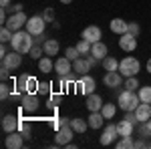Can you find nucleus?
Masks as SVG:
<instances>
[{"instance_id": "29", "label": "nucleus", "mask_w": 151, "mask_h": 149, "mask_svg": "<svg viewBox=\"0 0 151 149\" xmlns=\"http://www.w3.org/2000/svg\"><path fill=\"white\" fill-rule=\"evenodd\" d=\"M101 113H103L105 119H113V115L117 113V105H113V103H103Z\"/></svg>"}, {"instance_id": "24", "label": "nucleus", "mask_w": 151, "mask_h": 149, "mask_svg": "<svg viewBox=\"0 0 151 149\" xmlns=\"http://www.w3.org/2000/svg\"><path fill=\"white\" fill-rule=\"evenodd\" d=\"M105 123V117L101 111H91V115H89V127L91 129H101Z\"/></svg>"}, {"instance_id": "17", "label": "nucleus", "mask_w": 151, "mask_h": 149, "mask_svg": "<svg viewBox=\"0 0 151 149\" xmlns=\"http://www.w3.org/2000/svg\"><path fill=\"white\" fill-rule=\"evenodd\" d=\"M55 71L58 73V77H63V75H67V73H70L73 71V60L67 57H60L55 60Z\"/></svg>"}, {"instance_id": "15", "label": "nucleus", "mask_w": 151, "mask_h": 149, "mask_svg": "<svg viewBox=\"0 0 151 149\" xmlns=\"http://www.w3.org/2000/svg\"><path fill=\"white\" fill-rule=\"evenodd\" d=\"M91 69H93V65H91V60L87 57H79L77 60H73V71L77 75H89Z\"/></svg>"}, {"instance_id": "12", "label": "nucleus", "mask_w": 151, "mask_h": 149, "mask_svg": "<svg viewBox=\"0 0 151 149\" xmlns=\"http://www.w3.org/2000/svg\"><path fill=\"white\" fill-rule=\"evenodd\" d=\"M73 135H75V131H73L70 125L60 127V129L57 131V137H55V145H67V143H70Z\"/></svg>"}, {"instance_id": "4", "label": "nucleus", "mask_w": 151, "mask_h": 149, "mask_svg": "<svg viewBox=\"0 0 151 149\" xmlns=\"http://www.w3.org/2000/svg\"><path fill=\"white\" fill-rule=\"evenodd\" d=\"M38 89V81L35 77H30V75H20L18 79H16V91L20 93H35Z\"/></svg>"}, {"instance_id": "52", "label": "nucleus", "mask_w": 151, "mask_h": 149, "mask_svg": "<svg viewBox=\"0 0 151 149\" xmlns=\"http://www.w3.org/2000/svg\"><path fill=\"white\" fill-rule=\"evenodd\" d=\"M149 147H151V143H149Z\"/></svg>"}, {"instance_id": "11", "label": "nucleus", "mask_w": 151, "mask_h": 149, "mask_svg": "<svg viewBox=\"0 0 151 149\" xmlns=\"http://www.w3.org/2000/svg\"><path fill=\"white\" fill-rule=\"evenodd\" d=\"M103 83H105L107 89H117V87L123 85V75H121L119 71H109L103 77Z\"/></svg>"}, {"instance_id": "25", "label": "nucleus", "mask_w": 151, "mask_h": 149, "mask_svg": "<svg viewBox=\"0 0 151 149\" xmlns=\"http://www.w3.org/2000/svg\"><path fill=\"white\" fill-rule=\"evenodd\" d=\"M42 48H45L47 57H55V55H58V40L57 38H47V42L42 45Z\"/></svg>"}, {"instance_id": "31", "label": "nucleus", "mask_w": 151, "mask_h": 149, "mask_svg": "<svg viewBox=\"0 0 151 149\" xmlns=\"http://www.w3.org/2000/svg\"><path fill=\"white\" fill-rule=\"evenodd\" d=\"M91 46H93V42H89L87 38H81V40L77 42V48H79L81 55H91Z\"/></svg>"}, {"instance_id": "43", "label": "nucleus", "mask_w": 151, "mask_h": 149, "mask_svg": "<svg viewBox=\"0 0 151 149\" xmlns=\"http://www.w3.org/2000/svg\"><path fill=\"white\" fill-rule=\"evenodd\" d=\"M40 16H42L47 22H55V10H52V8H47V10L42 12Z\"/></svg>"}, {"instance_id": "45", "label": "nucleus", "mask_w": 151, "mask_h": 149, "mask_svg": "<svg viewBox=\"0 0 151 149\" xmlns=\"http://www.w3.org/2000/svg\"><path fill=\"white\" fill-rule=\"evenodd\" d=\"M133 147H135V149H143V147H149V145L145 143V139L141 137V139H137V141L133 143Z\"/></svg>"}, {"instance_id": "32", "label": "nucleus", "mask_w": 151, "mask_h": 149, "mask_svg": "<svg viewBox=\"0 0 151 149\" xmlns=\"http://www.w3.org/2000/svg\"><path fill=\"white\" fill-rule=\"evenodd\" d=\"M137 95H139V99L143 103H151V87L149 85H147V87H139Z\"/></svg>"}, {"instance_id": "49", "label": "nucleus", "mask_w": 151, "mask_h": 149, "mask_svg": "<svg viewBox=\"0 0 151 149\" xmlns=\"http://www.w3.org/2000/svg\"><path fill=\"white\" fill-rule=\"evenodd\" d=\"M8 10H12V12H22V4L18 2V4H14V6H10Z\"/></svg>"}, {"instance_id": "30", "label": "nucleus", "mask_w": 151, "mask_h": 149, "mask_svg": "<svg viewBox=\"0 0 151 149\" xmlns=\"http://www.w3.org/2000/svg\"><path fill=\"white\" fill-rule=\"evenodd\" d=\"M139 135L143 139H151V119L139 123Z\"/></svg>"}, {"instance_id": "28", "label": "nucleus", "mask_w": 151, "mask_h": 149, "mask_svg": "<svg viewBox=\"0 0 151 149\" xmlns=\"http://www.w3.org/2000/svg\"><path fill=\"white\" fill-rule=\"evenodd\" d=\"M101 63H103V69L107 71V73H109V71H119V60H117L115 57H109V55H107Z\"/></svg>"}, {"instance_id": "38", "label": "nucleus", "mask_w": 151, "mask_h": 149, "mask_svg": "<svg viewBox=\"0 0 151 149\" xmlns=\"http://www.w3.org/2000/svg\"><path fill=\"white\" fill-rule=\"evenodd\" d=\"M42 53H45V48H42L40 45H35L32 48H30V53H28V55H30V58L38 60V58H42Z\"/></svg>"}, {"instance_id": "23", "label": "nucleus", "mask_w": 151, "mask_h": 149, "mask_svg": "<svg viewBox=\"0 0 151 149\" xmlns=\"http://www.w3.org/2000/svg\"><path fill=\"white\" fill-rule=\"evenodd\" d=\"M107 53H109V48H107V45L105 42H93V46H91V55H93L95 58H99V60H103L105 57H107Z\"/></svg>"}, {"instance_id": "10", "label": "nucleus", "mask_w": 151, "mask_h": 149, "mask_svg": "<svg viewBox=\"0 0 151 149\" xmlns=\"http://www.w3.org/2000/svg\"><path fill=\"white\" fill-rule=\"evenodd\" d=\"M117 135H119L117 123H109V125L103 129V135L99 137V143H101V145H111V143L117 139Z\"/></svg>"}, {"instance_id": "35", "label": "nucleus", "mask_w": 151, "mask_h": 149, "mask_svg": "<svg viewBox=\"0 0 151 149\" xmlns=\"http://www.w3.org/2000/svg\"><path fill=\"white\" fill-rule=\"evenodd\" d=\"M133 143H135V141L131 139V135H125V137H121V141H117L115 145L119 149H129V147H133Z\"/></svg>"}, {"instance_id": "39", "label": "nucleus", "mask_w": 151, "mask_h": 149, "mask_svg": "<svg viewBox=\"0 0 151 149\" xmlns=\"http://www.w3.org/2000/svg\"><path fill=\"white\" fill-rule=\"evenodd\" d=\"M79 55H81V53H79V48H77V46H69V48L65 50V57L70 58V60H77Z\"/></svg>"}, {"instance_id": "14", "label": "nucleus", "mask_w": 151, "mask_h": 149, "mask_svg": "<svg viewBox=\"0 0 151 149\" xmlns=\"http://www.w3.org/2000/svg\"><path fill=\"white\" fill-rule=\"evenodd\" d=\"M4 145L8 149H18L24 145V135L20 133V131H12V133H8L6 135V141H4Z\"/></svg>"}, {"instance_id": "47", "label": "nucleus", "mask_w": 151, "mask_h": 149, "mask_svg": "<svg viewBox=\"0 0 151 149\" xmlns=\"http://www.w3.org/2000/svg\"><path fill=\"white\" fill-rule=\"evenodd\" d=\"M45 42H47V40H45V36H42V35H36L35 36V45H40V46H42Z\"/></svg>"}, {"instance_id": "42", "label": "nucleus", "mask_w": 151, "mask_h": 149, "mask_svg": "<svg viewBox=\"0 0 151 149\" xmlns=\"http://www.w3.org/2000/svg\"><path fill=\"white\" fill-rule=\"evenodd\" d=\"M127 32H129V35H133V36H139L141 26H139L137 22H129V24H127Z\"/></svg>"}, {"instance_id": "48", "label": "nucleus", "mask_w": 151, "mask_h": 149, "mask_svg": "<svg viewBox=\"0 0 151 149\" xmlns=\"http://www.w3.org/2000/svg\"><path fill=\"white\" fill-rule=\"evenodd\" d=\"M6 45H8V42H2V46H0V58L4 57V55H8V46Z\"/></svg>"}, {"instance_id": "9", "label": "nucleus", "mask_w": 151, "mask_h": 149, "mask_svg": "<svg viewBox=\"0 0 151 149\" xmlns=\"http://www.w3.org/2000/svg\"><path fill=\"white\" fill-rule=\"evenodd\" d=\"M2 65H4V67H8L10 71L12 69H18V67L22 65V55H20L18 50H14V48H12L8 55H4V57H2Z\"/></svg>"}, {"instance_id": "5", "label": "nucleus", "mask_w": 151, "mask_h": 149, "mask_svg": "<svg viewBox=\"0 0 151 149\" xmlns=\"http://www.w3.org/2000/svg\"><path fill=\"white\" fill-rule=\"evenodd\" d=\"M38 107H40V103H38L35 93H22L20 95V109L24 113H35V111H38Z\"/></svg>"}, {"instance_id": "20", "label": "nucleus", "mask_w": 151, "mask_h": 149, "mask_svg": "<svg viewBox=\"0 0 151 149\" xmlns=\"http://www.w3.org/2000/svg\"><path fill=\"white\" fill-rule=\"evenodd\" d=\"M87 109H89V113L91 111H101V107H103V99L97 95V93H93V95H87Z\"/></svg>"}, {"instance_id": "50", "label": "nucleus", "mask_w": 151, "mask_h": 149, "mask_svg": "<svg viewBox=\"0 0 151 149\" xmlns=\"http://www.w3.org/2000/svg\"><path fill=\"white\" fill-rule=\"evenodd\" d=\"M147 73H149V75H151V58H149V60H147Z\"/></svg>"}, {"instance_id": "46", "label": "nucleus", "mask_w": 151, "mask_h": 149, "mask_svg": "<svg viewBox=\"0 0 151 149\" xmlns=\"http://www.w3.org/2000/svg\"><path fill=\"white\" fill-rule=\"evenodd\" d=\"M12 6V0H0V8H4V10H8Z\"/></svg>"}, {"instance_id": "1", "label": "nucleus", "mask_w": 151, "mask_h": 149, "mask_svg": "<svg viewBox=\"0 0 151 149\" xmlns=\"http://www.w3.org/2000/svg\"><path fill=\"white\" fill-rule=\"evenodd\" d=\"M10 45H12V48L18 50L20 55H28L30 48L35 46V36L30 35L26 28H24V30H16L14 36H12V40H10Z\"/></svg>"}, {"instance_id": "33", "label": "nucleus", "mask_w": 151, "mask_h": 149, "mask_svg": "<svg viewBox=\"0 0 151 149\" xmlns=\"http://www.w3.org/2000/svg\"><path fill=\"white\" fill-rule=\"evenodd\" d=\"M139 81H137V77H127L125 79V89L127 91H139Z\"/></svg>"}, {"instance_id": "36", "label": "nucleus", "mask_w": 151, "mask_h": 149, "mask_svg": "<svg viewBox=\"0 0 151 149\" xmlns=\"http://www.w3.org/2000/svg\"><path fill=\"white\" fill-rule=\"evenodd\" d=\"M12 36H14V32H12L8 26H2V28H0V40H2V42H10Z\"/></svg>"}, {"instance_id": "51", "label": "nucleus", "mask_w": 151, "mask_h": 149, "mask_svg": "<svg viewBox=\"0 0 151 149\" xmlns=\"http://www.w3.org/2000/svg\"><path fill=\"white\" fill-rule=\"evenodd\" d=\"M58 2H63V4H70L73 0H58Z\"/></svg>"}, {"instance_id": "40", "label": "nucleus", "mask_w": 151, "mask_h": 149, "mask_svg": "<svg viewBox=\"0 0 151 149\" xmlns=\"http://www.w3.org/2000/svg\"><path fill=\"white\" fill-rule=\"evenodd\" d=\"M10 97V87L6 85V81H2V85H0V99L4 101V99H8Z\"/></svg>"}, {"instance_id": "6", "label": "nucleus", "mask_w": 151, "mask_h": 149, "mask_svg": "<svg viewBox=\"0 0 151 149\" xmlns=\"http://www.w3.org/2000/svg\"><path fill=\"white\" fill-rule=\"evenodd\" d=\"M26 22H28V18H26L24 12H12L4 26H8L12 32H16V30H22L24 26H26Z\"/></svg>"}, {"instance_id": "16", "label": "nucleus", "mask_w": 151, "mask_h": 149, "mask_svg": "<svg viewBox=\"0 0 151 149\" xmlns=\"http://www.w3.org/2000/svg\"><path fill=\"white\" fill-rule=\"evenodd\" d=\"M18 123H20V119L16 115H4L2 117V129H4V133L18 131Z\"/></svg>"}, {"instance_id": "44", "label": "nucleus", "mask_w": 151, "mask_h": 149, "mask_svg": "<svg viewBox=\"0 0 151 149\" xmlns=\"http://www.w3.org/2000/svg\"><path fill=\"white\" fill-rule=\"evenodd\" d=\"M8 67H4V65H2V67H0V79L2 81H8V77H10V73H8Z\"/></svg>"}, {"instance_id": "27", "label": "nucleus", "mask_w": 151, "mask_h": 149, "mask_svg": "<svg viewBox=\"0 0 151 149\" xmlns=\"http://www.w3.org/2000/svg\"><path fill=\"white\" fill-rule=\"evenodd\" d=\"M52 69H55V63H52V58H50V57L38 58V71H40V73H50Z\"/></svg>"}, {"instance_id": "19", "label": "nucleus", "mask_w": 151, "mask_h": 149, "mask_svg": "<svg viewBox=\"0 0 151 149\" xmlns=\"http://www.w3.org/2000/svg\"><path fill=\"white\" fill-rule=\"evenodd\" d=\"M135 115H137L139 123H143V121L151 119V103H143V101H141V103H139V107L135 109Z\"/></svg>"}, {"instance_id": "8", "label": "nucleus", "mask_w": 151, "mask_h": 149, "mask_svg": "<svg viewBox=\"0 0 151 149\" xmlns=\"http://www.w3.org/2000/svg\"><path fill=\"white\" fill-rule=\"evenodd\" d=\"M77 91H81L83 95H93L95 93V79L91 75H81V79L75 83Z\"/></svg>"}, {"instance_id": "18", "label": "nucleus", "mask_w": 151, "mask_h": 149, "mask_svg": "<svg viewBox=\"0 0 151 149\" xmlns=\"http://www.w3.org/2000/svg\"><path fill=\"white\" fill-rule=\"evenodd\" d=\"M101 36H103L101 28H99V26H95V24H91V26H87V28L83 30L81 38H87L89 42H99V40H101Z\"/></svg>"}, {"instance_id": "2", "label": "nucleus", "mask_w": 151, "mask_h": 149, "mask_svg": "<svg viewBox=\"0 0 151 149\" xmlns=\"http://www.w3.org/2000/svg\"><path fill=\"white\" fill-rule=\"evenodd\" d=\"M117 103H119V109H123V111L127 113V111H135V109L139 107L141 99H139V95H137V91H127V89H125L123 93H119Z\"/></svg>"}, {"instance_id": "26", "label": "nucleus", "mask_w": 151, "mask_h": 149, "mask_svg": "<svg viewBox=\"0 0 151 149\" xmlns=\"http://www.w3.org/2000/svg\"><path fill=\"white\" fill-rule=\"evenodd\" d=\"M70 127H73L75 133H85L89 129V121H85L81 117H75V119H70Z\"/></svg>"}, {"instance_id": "37", "label": "nucleus", "mask_w": 151, "mask_h": 149, "mask_svg": "<svg viewBox=\"0 0 151 149\" xmlns=\"http://www.w3.org/2000/svg\"><path fill=\"white\" fill-rule=\"evenodd\" d=\"M18 131L24 135V139H28V137H30V123L24 121V119H20V123H18Z\"/></svg>"}, {"instance_id": "41", "label": "nucleus", "mask_w": 151, "mask_h": 149, "mask_svg": "<svg viewBox=\"0 0 151 149\" xmlns=\"http://www.w3.org/2000/svg\"><path fill=\"white\" fill-rule=\"evenodd\" d=\"M50 87H52L50 83H38V89H36V93H40V95H50V91H52Z\"/></svg>"}, {"instance_id": "3", "label": "nucleus", "mask_w": 151, "mask_h": 149, "mask_svg": "<svg viewBox=\"0 0 151 149\" xmlns=\"http://www.w3.org/2000/svg\"><path fill=\"white\" fill-rule=\"evenodd\" d=\"M141 71V63L135 57H125L123 60H119V73L127 79V77H137V73Z\"/></svg>"}, {"instance_id": "21", "label": "nucleus", "mask_w": 151, "mask_h": 149, "mask_svg": "<svg viewBox=\"0 0 151 149\" xmlns=\"http://www.w3.org/2000/svg\"><path fill=\"white\" fill-rule=\"evenodd\" d=\"M127 24L129 22H125L123 18H113L111 22H109V28H111V32H115V35H125L127 32Z\"/></svg>"}, {"instance_id": "13", "label": "nucleus", "mask_w": 151, "mask_h": 149, "mask_svg": "<svg viewBox=\"0 0 151 149\" xmlns=\"http://www.w3.org/2000/svg\"><path fill=\"white\" fill-rule=\"evenodd\" d=\"M119 46H121V50H125V53H133V50L137 48V36L129 35V32L121 35V38H119Z\"/></svg>"}, {"instance_id": "7", "label": "nucleus", "mask_w": 151, "mask_h": 149, "mask_svg": "<svg viewBox=\"0 0 151 149\" xmlns=\"http://www.w3.org/2000/svg\"><path fill=\"white\" fill-rule=\"evenodd\" d=\"M45 26H47V20H45L40 14H36V16H30V18H28L26 30L32 36H36V35H42V32H45Z\"/></svg>"}, {"instance_id": "34", "label": "nucleus", "mask_w": 151, "mask_h": 149, "mask_svg": "<svg viewBox=\"0 0 151 149\" xmlns=\"http://www.w3.org/2000/svg\"><path fill=\"white\" fill-rule=\"evenodd\" d=\"M58 101H60V95H57V93H55V95H50V97L47 99L45 107H47L48 111H55V109H57V103H58Z\"/></svg>"}, {"instance_id": "22", "label": "nucleus", "mask_w": 151, "mask_h": 149, "mask_svg": "<svg viewBox=\"0 0 151 149\" xmlns=\"http://www.w3.org/2000/svg\"><path fill=\"white\" fill-rule=\"evenodd\" d=\"M133 129L135 125L129 121V119H121L117 123V131H119V137H125V135H133Z\"/></svg>"}]
</instances>
